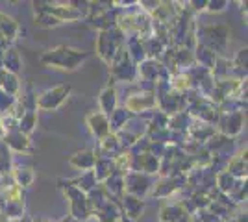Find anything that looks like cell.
<instances>
[{"label": "cell", "instance_id": "2", "mask_svg": "<svg viewBox=\"0 0 248 222\" xmlns=\"http://www.w3.org/2000/svg\"><path fill=\"white\" fill-rule=\"evenodd\" d=\"M71 161H73L74 165H78V167H91L94 158L91 156V152H80V154H76V158H73Z\"/></svg>", "mask_w": 248, "mask_h": 222}, {"label": "cell", "instance_id": "4", "mask_svg": "<svg viewBox=\"0 0 248 222\" xmlns=\"http://www.w3.org/2000/svg\"><path fill=\"white\" fill-rule=\"evenodd\" d=\"M17 178H19L21 183L26 185V183H30L31 181V172H19V176H17Z\"/></svg>", "mask_w": 248, "mask_h": 222}, {"label": "cell", "instance_id": "3", "mask_svg": "<svg viewBox=\"0 0 248 222\" xmlns=\"http://www.w3.org/2000/svg\"><path fill=\"white\" fill-rule=\"evenodd\" d=\"M113 104H115V93L113 89H106L102 93V106L106 111H111L113 109Z\"/></svg>", "mask_w": 248, "mask_h": 222}, {"label": "cell", "instance_id": "1", "mask_svg": "<svg viewBox=\"0 0 248 222\" xmlns=\"http://www.w3.org/2000/svg\"><path fill=\"white\" fill-rule=\"evenodd\" d=\"M89 122H91V128L96 135H104L108 133V122L102 115H91L89 117Z\"/></svg>", "mask_w": 248, "mask_h": 222}]
</instances>
